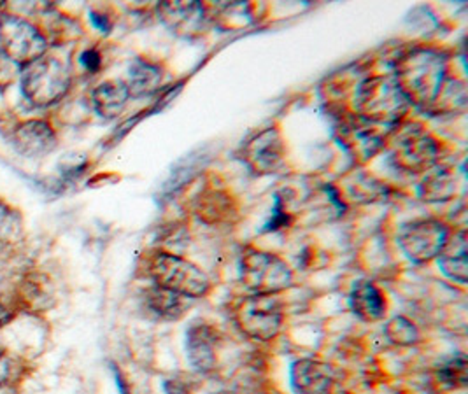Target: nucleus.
I'll return each instance as SVG.
<instances>
[{"label": "nucleus", "instance_id": "obj_1", "mask_svg": "<svg viewBox=\"0 0 468 394\" xmlns=\"http://www.w3.org/2000/svg\"><path fill=\"white\" fill-rule=\"evenodd\" d=\"M395 80L410 104L454 112L467 104L465 84L447 76L446 59L433 49H414L397 63Z\"/></svg>", "mask_w": 468, "mask_h": 394}, {"label": "nucleus", "instance_id": "obj_2", "mask_svg": "<svg viewBox=\"0 0 468 394\" xmlns=\"http://www.w3.org/2000/svg\"><path fill=\"white\" fill-rule=\"evenodd\" d=\"M355 102L358 116L379 126L399 123L410 107L395 76L368 78L360 84Z\"/></svg>", "mask_w": 468, "mask_h": 394}, {"label": "nucleus", "instance_id": "obj_3", "mask_svg": "<svg viewBox=\"0 0 468 394\" xmlns=\"http://www.w3.org/2000/svg\"><path fill=\"white\" fill-rule=\"evenodd\" d=\"M149 277L154 286L185 298H202L211 291V279L192 261L171 252H156L148 263Z\"/></svg>", "mask_w": 468, "mask_h": 394}, {"label": "nucleus", "instance_id": "obj_4", "mask_svg": "<svg viewBox=\"0 0 468 394\" xmlns=\"http://www.w3.org/2000/svg\"><path fill=\"white\" fill-rule=\"evenodd\" d=\"M70 88V65L67 60L44 53L37 60L25 65L22 90L30 104L37 107L58 102Z\"/></svg>", "mask_w": 468, "mask_h": 394}, {"label": "nucleus", "instance_id": "obj_5", "mask_svg": "<svg viewBox=\"0 0 468 394\" xmlns=\"http://www.w3.org/2000/svg\"><path fill=\"white\" fill-rule=\"evenodd\" d=\"M242 284L251 294H279L293 286V272L277 254L248 250L239 265Z\"/></svg>", "mask_w": 468, "mask_h": 394}, {"label": "nucleus", "instance_id": "obj_6", "mask_svg": "<svg viewBox=\"0 0 468 394\" xmlns=\"http://www.w3.org/2000/svg\"><path fill=\"white\" fill-rule=\"evenodd\" d=\"M234 319L246 336L269 342L282 330V302L277 294H250L235 305Z\"/></svg>", "mask_w": 468, "mask_h": 394}, {"label": "nucleus", "instance_id": "obj_7", "mask_svg": "<svg viewBox=\"0 0 468 394\" xmlns=\"http://www.w3.org/2000/svg\"><path fill=\"white\" fill-rule=\"evenodd\" d=\"M48 42L28 21L13 15H0V51L15 63L28 65L43 57Z\"/></svg>", "mask_w": 468, "mask_h": 394}, {"label": "nucleus", "instance_id": "obj_8", "mask_svg": "<svg viewBox=\"0 0 468 394\" xmlns=\"http://www.w3.org/2000/svg\"><path fill=\"white\" fill-rule=\"evenodd\" d=\"M449 229L439 219H414L402 225L399 231V246L414 263H426L446 248Z\"/></svg>", "mask_w": 468, "mask_h": 394}, {"label": "nucleus", "instance_id": "obj_9", "mask_svg": "<svg viewBox=\"0 0 468 394\" xmlns=\"http://www.w3.org/2000/svg\"><path fill=\"white\" fill-rule=\"evenodd\" d=\"M391 154L407 172H425L437 164L439 145L423 128L402 126L391 141Z\"/></svg>", "mask_w": 468, "mask_h": 394}, {"label": "nucleus", "instance_id": "obj_10", "mask_svg": "<svg viewBox=\"0 0 468 394\" xmlns=\"http://www.w3.org/2000/svg\"><path fill=\"white\" fill-rule=\"evenodd\" d=\"M242 160L256 174H274L286 162V149L277 128H263L242 147Z\"/></svg>", "mask_w": 468, "mask_h": 394}, {"label": "nucleus", "instance_id": "obj_11", "mask_svg": "<svg viewBox=\"0 0 468 394\" xmlns=\"http://www.w3.org/2000/svg\"><path fill=\"white\" fill-rule=\"evenodd\" d=\"M379 125L367 122L362 116L353 114L342 120L339 126V139L341 144L360 162L370 160L376 153L381 151L384 145V137Z\"/></svg>", "mask_w": 468, "mask_h": 394}, {"label": "nucleus", "instance_id": "obj_12", "mask_svg": "<svg viewBox=\"0 0 468 394\" xmlns=\"http://www.w3.org/2000/svg\"><path fill=\"white\" fill-rule=\"evenodd\" d=\"M158 18L181 37L200 36L209 23L207 7L200 2H162L158 5Z\"/></svg>", "mask_w": 468, "mask_h": 394}, {"label": "nucleus", "instance_id": "obj_13", "mask_svg": "<svg viewBox=\"0 0 468 394\" xmlns=\"http://www.w3.org/2000/svg\"><path fill=\"white\" fill-rule=\"evenodd\" d=\"M290 382L295 394H330L335 374L330 365L320 359H298L292 365Z\"/></svg>", "mask_w": 468, "mask_h": 394}, {"label": "nucleus", "instance_id": "obj_14", "mask_svg": "<svg viewBox=\"0 0 468 394\" xmlns=\"http://www.w3.org/2000/svg\"><path fill=\"white\" fill-rule=\"evenodd\" d=\"M11 144L25 158H41L57 145L53 128L41 120H30L15 126L11 132Z\"/></svg>", "mask_w": 468, "mask_h": 394}, {"label": "nucleus", "instance_id": "obj_15", "mask_svg": "<svg viewBox=\"0 0 468 394\" xmlns=\"http://www.w3.org/2000/svg\"><path fill=\"white\" fill-rule=\"evenodd\" d=\"M219 335L209 325H193L186 333V354L193 368L209 374L218 363Z\"/></svg>", "mask_w": 468, "mask_h": 394}, {"label": "nucleus", "instance_id": "obj_16", "mask_svg": "<svg viewBox=\"0 0 468 394\" xmlns=\"http://www.w3.org/2000/svg\"><path fill=\"white\" fill-rule=\"evenodd\" d=\"M349 307L362 321L376 323L384 319L388 312V302L383 291L374 282L360 281L349 294Z\"/></svg>", "mask_w": 468, "mask_h": 394}, {"label": "nucleus", "instance_id": "obj_17", "mask_svg": "<svg viewBox=\"0 0 468 394\" xmlns=\"http://www.w3.org/2000/svg\"><path fill=\"white\" fill-rule=\"evenodd\" d=\"M439 267L447 279L465 286L468 279L467 235L460 231L447 240L446 248L439 254Z\"/></svg>", "mask_w": 468, "mask_h": 394}, {"label": "nucleus", "instance_id": "obj_18", "mask_svg": "<svg viewBox=\"0 0 468 394\" xmlns=\"http://www.w3.org/2000/svg\"><path fill=\"white\" fill-rule=\"evenodd\" d=\"M128 99H130V91H128L127 83L123 81H106L99 84L91 93V102L95 111L107 120L122 114Z\"/></svg>", "mask_w": 468, "mask_h": 394}, {"label": "nucleus", "instance_id": "obj_19", "mask_svg": "<svg viewBox=\"0 0 468 394\" xmlns=\"http://www.w3.org/2000/svg\"><path fill=\"white\" fill-rule=\"evenodd\" d=\"M164 81V72L158 63L146 59H137L130 65L128 72V91L130 97H144L158 90Z\"/></svg>", "mask_w": 468, "mask_h": 394}, {"label": "nucleus", "instance_id": "obj_20", "mask_svg": "<svg viewBox=\"0 0 468 394\" xmlns=\"http://www.w3.org/2000/svg\"><path fill=\"white\" fill-rule=\"evenodd\" d=\"M188 300L190 298L162 290L158 286H153L146 296L149 311L156 314L160 319H169V321L183 317V314L188 311Z\"/></svg>", "mask_w": 468, "mask_h": 394}, {"label": "nucleus", "instance_id": "obj_21", "mask_svg": "<svg viewBox=\"0 0 468 394\" xmlns=\"http://www.w3.org/2000/svg\"><path fill=\"white\" fill-rule=\"evenodd\" d=\"M458 179L447 168L431 170L426 174L425 181L420 186V195L426 202H446L456 195Z\"/></svg>", "mask_w": 468, "mask_h": 394}, {"label": "nucleus", "instance_id": "obj_22", "mask_svg": "<svg viewBox=\"0 0 468 394\" xmlns=\"http://www.w3.org/2000/svg\"><path fill=\"white\" fill-rule=\"evenodd\" d=\"M437 378L449 388H465L468 380L467 357L460 354L441 363L437 368Z\"/></svg>", "mask_w": 468, "mask_h": 394}, {"label": "nucleus", "instance_id": "obj_23", "mask_svg": "<svg viewBox=\"0 0 468 394\" xmlns=\"http://www.w3.org/2000/svg\"><path fill=\"white\" fill-rule=\"evenodd\" d=\"M384 333L397 346L407 347V346H414V344L420 342V330L407 317H395V319H391L386 325Z\"/></svg>", "mask_w": 468, "mask_h": 394}, {"label": "nucleus", "instance_id": "obj_24", "mask_svg": "<svg viewBox=\"0 0 468 394\" xmlns=\"http://www.w3.org/2000/svg\"><path fill=\"white\" fill-rule=\"evenodd\" d=\"M22 235V216L0 200V242H13Z\"/></svg>", "mask_w": 468, "mask_h": 394}, {"label": "nucleus", "instance_id": "obj_25", "mask_svg": "<svg viewBox=\"0 0 468 394\" xmlns=\"http://www.w3.org/2000/svg\"><path fill=\"white\" fill-rule=\"evenodd\" d=\"M290 225V214H288V208L286 204L282 202L281 197H277L276 208L272 212V219L267 223L265 231H272V229H286Z\"/></svg>", "mask_w": 468, "mask_h": 394}, {"label": "nucleus", "instance_id": "obj_26", "mask_svg": "<svg viewBox=\"0 0 468 394\" xmlns=\"http://www.w3.org/2000/svg\"><path fill=\"white\" fill-rule=\"evenodd\" d=\"M15 63L0 51V84H7L15 78Z\"/></svg>", "mask_w": 468, "mask_h": 394}, {"label": "nucleus", "instance_id": "obj_27", "mask_svg": "<svg viewBox=\"0 0 468 394\" xmlns=\"http://www.w3.org/2000/svg\"><path fill=\"white\" fill-rule=\"evenodd\" d=\"M81 63H83L86 70L97 72L101 69V63H102L101 53L97 49H86L85 53L81 55Z\"/></svg>", "mask_w": 468, "mask_h": 394}, {"label": "nucleus", "instance_id": "obj_28", "mask_svg": "<svg viewBox=\"0 0 468 394\" xmlns=\"http://www.w3.org/2000/svg\"><path fill=\"white\" fill-rule=\"evenodd\" d=\"M11 374H13V361L7 354L0 351V386L7 382Z\"/></svg>", "mask_w": 468, "mask_h": 394}, {"label": "nucleus", "instance_id": "obj_29", "mask_svg": "<svg viewBox=\"0 0 468 394\" xmlns=\"http://www.w3.org/2000/svg\"><path fill=\"white\" fill-rule=\"evenodd\" d=\"M91 21H93V25H95L99 30H102V32H109V28H111V23H109L107 16H104V15H97V13H91Z\"/></svg>", "mask_w": 468, "mask_h": 394}, {"label": "nucleus", "instance_id": "obj_30", "mask_svg": "<svg viewBox=\"0 0 468 394\" xmlns=\"http://www.w3.org/2000/svg\"><path fill=\"white\" fill-rule=\"evenodd\" d=\"M11 317H13V314L7 311V309L0 303V328H2L5 323H9V321H11Z\"/></svg>", "mask_w": 468, "mask_h": 394}]
</instances>
